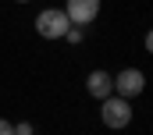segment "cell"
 <instances>
[{"mask_svg": "<svg viewBox=\"0 0 153 135\" xmlns=\"http://www.w3.org/2000/svg\"><path fill=\"white\" fill-rule=\"evenodd\" d=\"M143 89H146V78H143L139 68H125L121 75H114V93L121 100H132V96H139Z\"/></svg>", "mask_w": 153, "mask_h": 135, "instance_id": "obj_3", "label": "cell"}, {"mask_svg": "<svg viewBox=\"0 0 153 135\" xmlns=\"http://www.w3.org/2000/svg\"><path fill=\"white\" fill-rule=\"evenodd\" d=\"M14 4H29V0H14Z\"/></svg>", "mask_w": 153, "mask_h": 135, "instance_id": "obj_9", "label": "cell"}, {"mask_svg": "<svg viewBox=\"0 0 153 135\" xmlns=\"http://www.w3.org/2000/svg\"><path fill=\"white\" fill-rule=\"evenodd\" d=\"M68 29H71V22H68V14L61 7H46V11L36 14V32L43 39H64Z\"/></svg>", "mask_w": 153, "mask_h": 135, "instance_id": "obj_1", "label": "cell"}, {"mask_svg": "<svg viewBox=\"0 0 153 135\" xmlns=\"http://www.w3.org/2000/svg\"><path fill=\"white\" fill-rule=\"evenodd\" d=\"M85 93L93 96V100H107L111 93H114V75H107V71H89V78H85Z\"/></svg>", "mask_w": 153, "mask_h": 135, "instance_id": "obj_5", "label": "cell"}, {"mask_svg": "<svg viewBox=\"0 0 153 135\" xmlns=\"http://www.w3.org/2000/svg\"><path fill=\"white\" fill-rule=\"evenodd\" d=\"M0 135H14V125H11L7 117H0Z\"/></svg>", "mask_w": 153, "mask_h": 135, "instance_id": "obj_7", "label": "cell"}, {"mask_svg": "<svg viewBox=\"0 0 153 135\" xmlns=\"http://www.w3.org/2000/svg\"><path fill=\"white\" fill-rule=\"evenodd\" d=\"M61 11L68 14V22H75L78 29H85L89 22H96V14H100V0H68Z\"/></svg>", "mask_w": 153, "mask_h": 135, "instance_id": "obj_4", "label": "cell"}, {"mask_svg": "<svg viewBox=\"0 0 153 135\" xmlns=\"http://www.w3.org/2000/svg\"><path fill=\"white\" fill-rule=\"evenodd\" d=\"M100 121L107 128H128L132 125V100H121V96H107L100 100Z\"/></svg>", "mask_w": 153, "mask_h": 135, "instance_id": "obj_2", "label": "cell"}, {"mask_svg": "<svg viewBox=\"0 0 153 135\" xmlns=\"http://www.w3.org/2000/svg\"><path fill=\"white\" fill-rule=\"evenodd\" d=\"M64 39H68V43H82V29H78V25H71V29L64 32Z\"/></svg>", "mask_w": 153, "mask_h": 135, "instance_id": "obj_6", "label": "cell"}, {"mask_svg": "<svg viewBox=\"0 0 153 135\" xmlns=\"http://www.w3.org/2000/svg\"><path fill=\"white\" fill-rule=\"evenodd\" d=\"M14 135H32V125H29V121H22V125H14Z\"/></svg>", "mask_w": 153, "mask_h": 135, "instance_id": "obj_8", "label": "cell"}]
</instances>
